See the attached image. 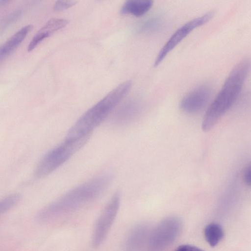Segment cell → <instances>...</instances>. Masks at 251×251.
Masks as SVG:
<instances>
[{"instance_id": "obj_2", "label": "cell", "mask_w": 251, "mask_h": 251, "mask_svg": "<svg viewBox=\"0 0 251 251\" xmlns=\"http://www.w3.org/2000/svg\"><path fill=\"white\" fill-rule=\"evenodd\" d=\"M249 58L243 59L231 71L219 93L203 117L201 128L208 131L213 128L238 99L250 73Z\"/></svg>"}, {"instance_id": "obj_1", "label": "cell", "mask_w": 251, "mask_h": 251, "mask_svg": "<svg viewBox=\"0 0 251 251\" xmlns=\"http://www.w3.org/2000/svg\"><path fill=\"white\" fill-rule=\"evenodd\" d=\"M111 180V175L105 174L79 185L42 209L36 220L45 223L77 210L102 195Z\"/></svg>"}, {"instance_id": "obj_18", "label": "cell", "mask_w": 251, "mask_h": 251, "mask_svg": "<svg viewBox=\"0 0 251 251\" xmlns=\"http://www.w3.org/2000/svg\"><path fill=\"white\" fill-rule=\"evenodd\" d=\"M243 179L247 185L250 186L251 183V167L250 165L247 166L244 169Z\"/></svg>"}, {"instance_id": "obj_5", "label": "cell", "mask_w": 251, "mask_h": 251, "mask_svg": "<svg viewBox=\"0 0 251 251\" xmlns=\"http://www.w3.org/2000/svg\"><path fill=\"white\" fill-rule=\"evenodd\" d=\"M181 228V222L176 217H168L162 220L150 232L148 251H163L176 240Z\"/></svg>"}, {"instance_id": "obj_17", "label": "cell", "mask_w": 251, "mask_h": 251, "mask_svg": "<svg viewBox=\"0 0 251 251\" xmlns=\"http://www.w3.org/2000/svg\"><path fill=\"white\" fill-rule=\"evenodd\" d=\"M76 3L75 0H58L54 4V9L57 11H62L73 6Z\"/></svg>"}, {"instance_id": "obj_19", "label": "cell", "mask_w": 251, "mask_h": 251, "mask_svg": "<svg viewBox=\"0 0 251 251\" xmlns=\"http://www.w3.org/2000/svg\"><path fill=\"white\" fill-rule=\"evenodd\" d=\"M175 251H204L203 250L191 245H182L178 247Z\"/></svg>"}, {"instance_id": "obj_6", "label": "cell", "mask_w": 251, "mask_h": 251, "mask_svg": "<svg viewBox=\"0 0 251 251\" xmlns=\"http://www.w3.org/2000/svg\"><path fill=\"white\" fill-rule=\"evenodd\" d=\"M120 201V193L115 192L100 213L93 231L91 239L93 247H99L106 239L118 214Z\"/></svg>"}, {"instance_id": "obj_4", "label": "cell", "mask_w": 251, "mask_h": 251, "mask_svg": "<svg viewBox=\"0 0 251 251\" xmlns=\"http://www.w3.org/2000/svg\"><path fill=\"white\" fill-rule=\"evenodd\" d=\"M90 136L68 139L47 152L38 163L35 171L37 178H44L69 159L87 142Z\"/></svg>"}, {"instance_id": "obj_15", "label": "cell", "mask_w": 251, "mask_h": 251, "mask_svg": "<svg viewBox=\"0 0 251 251\" xmlns=\"http://www.w3.org/2000/svg\"><path fill=\"white\" fill-rule=\"evenodd\" d=\"M162 25V19L159 16L151 17L140 25L138 31L141 33H151L159 30Z\"/></svg>"}, {"instance_id": "obj_12", "label": "cell", "mask_w": 251, "mask_h": 251, "mask_svg": "<svg viewBox=\"0 0 251 251\" xmlns=\"http://www.w3.org/2000/svg\"><path fill=\"white\" fill-rule=\"evenodd\" d=\"M32 28V25L25 26L0 46V60L10 54L25 39Z\"/></svg>"}, {"instance_id": "obj_9", "label": "cell", "mask_w": 251, "mask_h": 251, "mask_svg": "<svg viewBox=\"0 0 251 251\" xmlns=\"http://www.w3.org/2000/svg\"><path fill=\"white\" fill-rule=\"evenodd\" d=\"M149 227L139 224L133 227L128 233L124 246V251H143L147 246L150 235Z\"/></svg>"}, {"instance_id": "obj_10", "label": "cell", "mask_w": 251, "mask_h": 251, "mask_svg": "<svg viewBox=\"0 0 251 251\" xmlns=\"http://www.w3.org/2000/svg\"><path fill=\"white\" fill-rule=\"evenodd\" d=\"M141 110L140 103L135 100L127 101L123 105L113 118V123L118 126L132 123L139 116Z\"/></svg>"}, {"instance_id": "obj_13", "label": "cell", "mask_w": 251, "mask_h": 251, "mask_svg": "<svg viewBox=\"0 0 251 251\" xmlns=\"http://www.w3.org/2000/svg\"><path fill=\"white\" fill-rule=\"evenodd\" d=\"M153 4L151 0H130L126 1L123 5L121 12L123 14H130L136 17L142 16L151 8Z\"/></svg>"}, {"instance_id": "obj_8", "label": "cell", "mask_w": 251, "mask_h": 251, "mask_svg": "<svg viewBox=\"0 0 251 251\" xmlns=\"http://www.w3.org/2000/svg\"><path fill=\"white\" fill-rule=\"evenodd\" d=\"M212 90L210 86L203 84L191 91L181 100L180 109L187 113H195L204 108L209 102Z\"/></svg>"}, {"instance_id": "obj_7", "label": "cell", "mask_w": 251, "mask_h": 251, "mask_svg": "<svg viewBox=\"0 0 251 251\" xmlns=\"http://www.w3.org/2000/svg\"><path fill=\"white\" fill-rule=\"evenodd\" d=\"M213 11L208 12L184 24L176 29L162 47L155 58L154 66H158L180 42L194 29L209 22L214 16Z\"/></svg>"}, {"instance_id": "obj_16", "label": "cell", "mask_w": 251, "mask_h": 251, "mask_svg": "<svg viewBox=\"0 0 251 251\" xmlns=\"http://www.w3.org/2000/svg\"><path fill=\"white\" fill-rule=\"evenodd\" d=\"M19 194L10 195L0 201V215L6 212L16 205L20 201Z\"/></svg>"}, {"instance_id": "obj_3", "label": "cell", "mask_w": 251, "mask_h": 251, "mask_svg": "<svg viewBox=\"0 0 251 251\" xmlns=\"http://www.w3.org/2000/svg\"><path fill=\"white\" fill-rule=\"evenodd\" d=\"M131 87V81L128 80L115 88L80 117L70 129L66 138L90 136L92 131L106 119L127 95Z\"/></svg>"}, {"instance_id": "obj_14", "label": "cell", "mask_w": 251, "mask_h": 251, "mask_svg": "<svg viewBox=\"0 0 251 251\" xmlns=\"http://www.w3.org/2000/svg\"><path fill=\"white\" fill-rule=\"evenodd\" d=\"M204 235L208 244L211 247H215L224 238V231L220 225L216 223H212L207 225L205 227Z\"/></svg>"}, {"instance_id": "obj_11", "label": "cell", "mask_w": 251, "mask_h": 251, "mask_svg": "<svg viewBox=\"0 0 251 251\" xmlns=\"http://www.w3.org/2000/svg\"><path fill=\"white\" fill-rule=\"evenodd\" d=\"M67 23L68 21L64 19L55 18L50 20L35 34L29 42L27 50L32 51L45 38L64 27Z\"/></svg>"}]
</instances>
